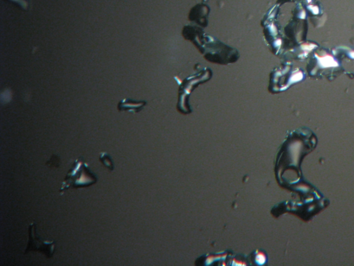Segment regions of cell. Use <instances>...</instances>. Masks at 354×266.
I'll list each match as a JSON object with an SVG mask.
<instances>
[{"label":"cell","instance_id":"1","mask_svg":"<svg viewBox=\"0 0 354 266\" xmlns=\"http://www.w3.org/2000/svg\"><path fill=\"white\" fill-rule=\"evenodd\" d=\"M98 181L97 175L91 171L89 164L84 161V158L79 157L74 161L72 167L68 171L62 187L60 189L61 195L69 189H80L91 187Z\"/></svg>","mask_w":354,"mask_h":266},{"label":"cell","instance_id":"2","mask_svg":"<svg viewBox=\"0 0 354 266\" xmlns=\"http://www.w3.org/2000/svg\"><path fill=\"white\" fill-rule=\"evenodd\" d=\"M56 242L55 241L42 240L36 233V222H32L29 225V241L25 249L24 254L33 251L41 252L47 258L54 256Z\"/></svg>","mask_w":354,"mask_h":266},{"label":"cell","instance_id":"3","mask_svg":"<svg viewBox=\"0 0 354 266\" xmlns=\"http://www.w3.org/2000/svg\"><path fill=\"white\" fill-rule=\"evenodd\" d=\"M99 160L109 171H113L114 170L115 166H114V161H113L110 154H108L107 152L101 153L99 156Z\"/></svg>","mask_w":354,"mask_h":266},{"label":"cell","instance_id":"4","mask_svg":"<svg viewBox=\"0 0 354 266\" xmlns=\"http://www.w3.org/2000/svg\"><path fill=\"white\" fill-rule=\"evenodd\" d=\"M267 257L266 254L262 252H257L255 255V261L257 265H264L267 262Z\"/></svg>","mask_w":354,"mask_h":266}]
</instances>
